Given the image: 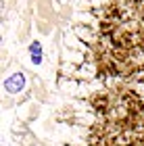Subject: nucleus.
Masks as SVG:
<instances>
[{"label":"nucleus","instance_id":"nucleus-1","mask_svg":"<svg viewBox=\"0 0 144 146\" xmlns=\"http://www.w3.org/2000/svg\"><path fill=\"white\" fill-rule=\"evenodd\" d=\"M23 86H25V77L21 75V73H15V75H11V77L4 82V88H6V92H11V94L21 92Z\"/></svg>","mask_w":144,"mask_h":146},{"label":"nucleus","instance_id":"nucleus-2","mask_svg":"<svg viewBox=\"0 0 144 146\" xmlns=\"http://www.w3.org/2000/svg\"><path fill=\"white\" fill-rule=\"evenodd\" d=\"M40 52H42L40 44H34V46H31V61H34L36 65H38V63L42 61V54H40Z\"/></svg>","mask_w":144,"mask_h":146}]
</instances>
